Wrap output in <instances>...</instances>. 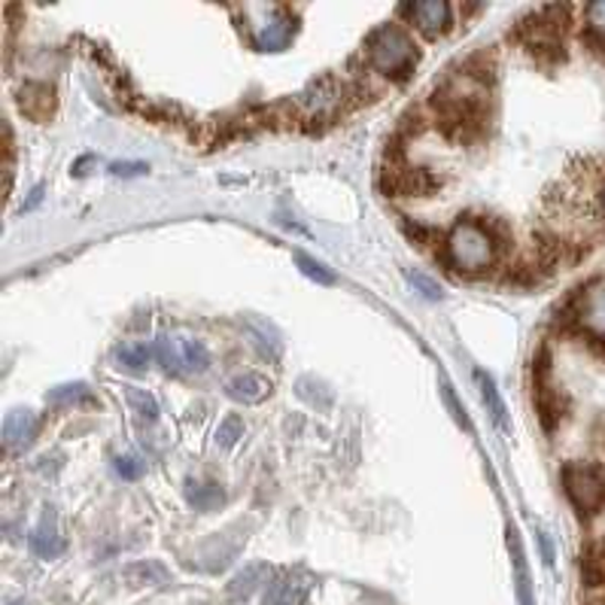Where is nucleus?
<instances>
[{"label":"nucleus","mask_w":605,"mask_h":605,"mask_svg":"<svg viewBox=\"0 0 605 605\" xmlns=\"http://www.w3.org/2000/svg\"><path fill=\"white\" fill-rule=\"evenodd\" d=\"M445 250L450 265L466 274L487 272L496 262L493 235H490L484 225L471 223V220H463V223L450 229V235H447L445 241Z\"/></svg>","instance_id":"obj_1"},{"label":"nucleus","mask_w":605,"mask_h":605,"mask_svg":"<svg viewBox=\"0 0 605 605\" xmlns=\"http://www.w3.org/2000/svg\"><path fill=\"white\" fill-rule=\"evenodd\" d=\"M369 62L383 76H405L417 62L414 40L402 28H378L369 38Z\"/></svg>","instance_id":"obj_2"},{"label":"nucleus","mask_w":605,"mask_h":605,"mask_svg":"<svg viewBox=\"0 0 605 605\" xmlns=\"http://www.w3.org/2000/svg\"><path fill=\"white\" fill-rule=\"evenodd\" d=\"M241 13L247 15L250 34L253 43L265 52H280L289 46L296 22L293 15L286 13L284 7H274V3H247L241 7Z\"/></svg>","instance_id":"obj_3"},{"label":"nucleus","mask_w":605,"mask_h":605,"mask_svg":"<svg viewBox=\"0 0 605 605\" xmlns=\"http://www.w3.org/2000/svg\"><path fill=\"white\" fill-rule=\"evenodd\" d=\"M563 487H566L572 506L584 514H596L605 508V469L593 463H572L563 469Z\"/></svg>","instance_id":"obj_4"},{"label":"nucleus","mask_w":605,"mask_h":605,"mask_svg":"<svg viewBox=\"0 0 605 605\" xmlns=\"http://www.w3.org/2000/svg\"><path fill=\"white\" fill-rule=\"evenodd\" d=\"M152 353L168 371H189L201 374L211 369V353L198 338H177V335H161Z\"/></svg>","instance_id":"obj_5"},{"label":"nucleus","mask_w":605,"mask_h":605,"mask_svg":"<svg viewBox=\"0 0 605 605\" xmlns=\"http://www.w3.org/2000/svg\"><path fill=\"white\" fill-rule=\"evenodd\" d=\"M572 317L579 322V329H584L591 338L605 341V280L584 286V293L575 301V314Z\"/></svg>","instance_id":"obj_6"},{"label":"nucleus","mask_w":605,"mask_h":605,"mask_svg":"<svg viewBox=\"0 0 605 605\" xmlns=\"http://www.w3.org/2000/svg\"><path fill=\"white\" fill-rule=\"evenodd\" d=\"M402 13L408 15L426 38H435L450 25V3L447 0H414V3L402 7Z\"/></svg>","instance_id":"obj_7"},{"label":"nucleus","mask_w":605,"mask_h":605,"mask_svg":"<svg viewBox=\"0 0 605 605\" xmlns=\"http://www.w3.org/2000/svg\"><path fill=\"white\" fill-rule=\"evenodd\" d=\"M241 326H244V332H247V338L256 344L262 357L280 359V353H284V335H280V329L272 320H265L259 314H244Z\"/></svg>","instance_id":"obj_8"},{"label":"nucleus","mask_w":605,"mask_h":605,"mask_svg":"<svg viewBox=\"0 0 605 605\" xmlns=\"http://www.w3.org/2000/svg\"><path fill=\"white\" fill-rule=\"evenodd\" d=\"M40 429V417L31 408H13L3 417V447L22 450L34 442Z\"/></svg>","instance_id":"obj_9"},{"label":"nucleus","mask_w":605,"mask_h":605,"mask_svg":"<svg viewBox=\"0 0 605 605\" xmlns=\"http://www.w3.org/2000/svg\"><path fill=\"white\" fill-rule=\"evenodd\" d=\"M225 393L232 395L241 405H256L265 395L272 393V383L268 378H262L256 371H244V374H235L232 381L225 383Z\"/></svg>","instance_id":"obj_10"},{"label":"nucleus","mask_w":605,"mask_h":605,"mask_svg":"<svg viewBox=\"0 0 605 605\" xmlns=\"http://www.w3.org/2000/svg\"><path fill=\"white\" fill-rule=\"evenodd\" d=\"M475 381H478L484 408H487V414H490L493 426L499 429V433H508V429H511V421H508V408H506V402H502V395H499V390H496L493 378H490L487 371L478 369L475 371Z\"/></svg>","instance_id":"obj_11"},{"label":"nucleus","mask_w":605,"mask_h":605,"mask_svg":"<svg viewBox=\"0 0 605 605\" xmlns=\"http://www.w3.org/2000/svg\"><path fill=\"white\" fill-rule=\"evenodd\" d=\"M64 548H67V542H64V535L59 532V527H55V518H52L50 511L38 530L31 532V551L38 556H43V560H55V556L64 554Z\"/></svg>","instance_id":"obj_12"},{"label":"nucleus","mask_w":605,"mask_h":605,"mask_svg":"<svg viewBox=\"0 0 605 605\" xmlns=\"http://www.w3.org/2000/svg\"><path fill=\"white\" fill-rule=\"evenodd\" d=\"M308 579H296V575H284V579L272 581L265 605H301L308 599Z\"/></svg>","instance_id":"obj_13"},{"label":"nucleus","mask_w":605,"mask_h":605,"mask_svg":"<svg viewBox=\"0 0 605 605\" xmlns=\"http://www.w3.org/2000/svg\"><path fill=\"white\" fill-rule=\"evenodd\" d=\"M19 107L31 116V119H46L55 110V95H52L50 86L43 83H28L22 92H19Z\"/></svg>","instance_id":"obj_14"},{"label":"nucleus","mask_w":605,"mask_h":605,"mask_svg":"<svg viewBox=\"0 0 605 605\" xmlns=\"http://www.w3.org/2000/svg\"><path fill=\"white\" fill-rule=\"evenodd\" d=\"M46 405L52 408H76V405H98L95 393L88 390L86 383H62V386H52L46 393Z\"/></svg>","instance_id":"obj_15"},{"label":"nucleus","mask_w":605,"mask_h":605,"mask_svg":"<svg viewBox=\"0 0 605 605\" xmlns=\"http://www.w3.org/2000/svg\"><path fill=\"white\" fill-rule=\"evenodd\" d=\"M265 575H268V569L262 566V563H250L247 569H241L235 575V581L229 584V599H235V603L237 599H241V603L250 599V596L262 587Z\"/></svg>","instance_id":"obj_16"},{"label":"nucleus","mask_w":605,"mask_h":605,"mask_svg":"<svg viewBox=\"0 0 605 605\" xmlns=\"http://www.w3.org/2000/svg\"><path fill=\"white\" fill-rule=\"evenodd\" d=\"M185 502L195 508V511H213L225 502V493L220 484L211 481H192L185 487Z\"/></svg>","instance_id":"obj_17"},{"label":"nucleus","mask_w":605,"mask_h":605,"mask_svg":"<svg viewBox=\"0 0 605 605\" xmlns=\"http://www.w3.org/2000/svg\"><path fill=\"white\" fill-rule=\"evenodd\" d=\"M296 393L301 395L308 405H314L317 411L332 408V390H329L322 381H314V378H298Z\"/></svg>","instance_id":"obj_18"},{"label":"nucleus","mask_w":605,"mask_h":605,"mask_svg":"<svg viewBox=\"0 0 605 605\" xmlns=\"http://www.w3.org/2000/svg\"><path fill=\"white\" fill-rule=\"evenodd\" d=\"M125 579L131 584H164L171 581V572L161 566V563H135V566L125 569Z\"/></svg>","instance_id":"obj_19"},{"label":"nucleus","mask_w":605,"mask_h":605,"mask_svg":"<svg viewBox=\"0 0 605 605\" xmlns=\"http://www.w3.org/2000/svg\"><path fill=\"white\" fill-rule=\"evenodd\" d=\"M296 265H298V272L305 274V277H310L314 284H320V286H335V284H338V274H335L332 268H326V265L314 259V256H305V253H298Z\"/></svg>","instance_id":"obj_20"},{"label":"nucleus","mask_w":605,"mask_h":605,"mask_svg":"<svg viewBox=\"0 0 605 605\" xmlns=\"http://www.w3.org/2000/svg\"><path fill=\"white\" fill-rule=\"evenodd\" d=\"M149 357H152V347L147 344H119V350H116L119 365L128 371H147Z\"/></svg>","instance_id":"obj_21"},{"label":"nucleus","mask_w":605,"mask_h":605,"mask_svg":"<svg viewBox=\"0 0 605 605\" xmlns=\"http://www.w3.org/2000/svg\"><path fill=\"white\" fill-rule=\"evenodd\" d=\"M125 399H128V405H131L144 421H159V402L152 399V393L140 390V386H128V390H125Z\"/></svg>","instance_id":"obj_22"},{"label":"nucleus","mask_w":605,"mask_h":605,"mask_svg":"<svg viewBox=\"0 0 605 605\" xmlns=\"http://www.w3.org/2000/svg\"><path fill=\"white\" fill-rule=\"evenodd\" d=\"M584 575L591 584H605V539L591 548V554L584 560Z\"/></svg>","instance_id":"obj_23"},{"label":"nucleus","mask_w":605,"mask_h":605,"mask_svg":"<svg viewBox=\"0 0 605 605\" xmlns=\"http://www.w3.org/2000/svg\"><path fill=\"white\" fill-rule=\"evenodd\" d=\"M241 435H244V421L232 414V417H225L220 423V429H216V445L220 447H235L241 442Z\"/></svg>","instance_id":"obj_24"},{"label":"nucleus","mask_w":605,"mask_h":605,"mask_svg":"<svg viewBox=\"0 0 605 605\" xmlns=\"http://www.w3.org/2000/svg\"><path fill=\"white\" fill-rule=\"evenodd\" d=\"M405 280H408L411 286H414V289H417V293H421L423 298H429V301H438V298L445 296V293H442V286L435 284L433 277H429V274H423V272H405Z\"/></svg>","instance_id":"obj_25"},{"label":"nucleus","mask_w":605,"mask_h":605,"mask_svg":"<svg viewBox=\"0 0 605 605\" xmlns=\"http://www.w3.org/2000/svg\"><path fill=\"white\" fill-rule=\"evenodd\" d=\"M587 28L599 40H605V0H593L587 3Z\"/></svg>","instance_id":"obj_26"},{"label":"nucleus","mask_w":605,"mask_h":605,"mask_svg":"<svg viewBox=\"0 0 605 605\" xmlns=\"http://www.w3.org/2000/svg\"><path fill=\"white\" fill-rule=\"evenodd\" d=\"M442 395H445V405L450 408V414H454V421L466 429V433H471V423H469V414H466V408H463V402H457V395H454V390L450 386H442Z\"/></svg>","instance_id":"obj_27"},{"label":"nucleus","mask_w":605,"mask_h":605,"mask_svg":"<svg viewBox=\"0 0 605 605\" xmlns=\"http://www.w3.org/2000/svg\"><path fill=\"white\" fill-rule=\"evenodd\" d=\"M144 459L140 457H119L116 459V471H119V478H125V481H135V478H140L144 475Z\"/></svg>","instance_id":"obj_28"},{"label":"nucleus","mask_w":605,"mask_h":605,"mask_svg":"<svg viewBox=\"0 0 605 605\" xmlns=\"http://www.w3.org/2000/svg\"><path fill=\"white\" fill-rule=\"evenodd\" d=\"M147 171L149 168L144 161H116V164H110V173H116V177H140Z\"/></svg>","instance_id":"obj_29"},{"label":"nucleus","mask_w":605,"mask_h":605,"mask_svg":"<svg viewBox=\"0 0 605 605\" xmlns=\"http://www.w3.org/2000/svg\"><path fill=\"white\" fill-rule=\"evenodd\" d=\"M539 544H542L544 566H554V548H551V539H548V532L544 530H539Z\"/></svg>","instance_id":"obj_30"},{"label":"nucleus","mask_w":605,"mask_h":605,"mask_svg":"<svg viewBox=\"0 0 605 605\" xmlns=\"http://www.w3.org/2000/svg\"><path fill=\"white\" fill-rule=\"evenodd\" d=\"M40 198H43V185H34V189H31V195H28V201L25 204H22V211H31V208H38V201Z\"/></svg>","instance_id":"obj_31"},{"label":"nucleus","mask_w":605,"mask_h":605,"mask_svg":"<svg viewBox=\"0 0 605 605\" xmlns=\"http://www.w3.org/2000/svg\"><path fill=\"white\" fill-rule=\"evenodd\" d=\"M7 605H25V603H7Z\"/></svg>","instance_id":"obj_32"},{"label":"nucleus","mask_w":605,"mask_h":605,"mask_svg":"<svg viewBox=\"0 0 605 605\" xmlns=\"http://www.w3.org/2000/svg\"><path fill=\"white\" fill-rule=\"evenodd\" d=\"M603 52H605V40H603Z\"/></svg>","instance_id":"obj_33"},{"label":"nucleus","mask_w":605,"mask_h":605,"mask_svg":"<svg viewBox=\"0 0 605 605\" xmlns=\"http://www.w3.org/2000/svg\"><path fill=\"white\" fill-rule=\"evenodd\" d=\"M603 204H605V192H603Z\"/></svg>","instance_id":"obj_34"}]
</instances>
